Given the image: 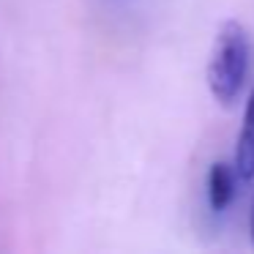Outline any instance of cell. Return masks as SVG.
<instances>
[{
	"label": "cell",
	"instance_id": "1",
	"mask_svg": "<svg viewBox=\"0 0 254 254\" xmlns=\"http://www.w3.org/2000/svg\"><path fill=\"white\" fill-rule=\"evenodd\" d=\"M249 74V36L238 19H227L216 30L208 58V90L221 107H232L246 85Z\"/></svg>",
	"mask_w": 254,
	"mask_h": 254
},
{
	"label": "cell",
	"instance_id": "2",
	"mask_svg": "<svg viewBox=\"0 0 254 254\" xmlns=\"http://www.w3.org/2000/svg\"><path fill=\"white\" fill-rule=\"evenodd\" d=\"M238 172L232 164L227 161H216L210 164L208 170V205L213 213H221V210L230 208L232 197H235V189H238Z\"/></svg>",
	"mask_w": 254,
	"mask_h": 254
},
{
	"label": "cell",
	"instance_id": "3",
	"mask_svg": "<svg viewBox=\"0 0 254 254\" xmlns=\"http://www.w3.org/2000/svg\"><path fill=\"white\" fill-rule=\"evenodd\" d=\"M232 167H235L241 181H252L254 178V90L246 101V115H243V126H241V134H238Z\"/></svg>",
	"mask_w": 254,
	"mask_h": 254
},
{
	"label": "cell",
	"instance_id": "4",
	"mask_svg": "<svg viewBox=\"0 0 254 254\" xmlns=\"http://www.w3.org/2000/svg\"><path fill=\"white\" fill-rule=\"evenodd\" d=\"M252 241H254V205H252Z\"/></svg>",
	"mask_w": 254,
	"mask_h": 254
}]
</instances>
